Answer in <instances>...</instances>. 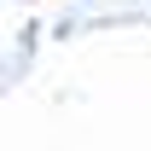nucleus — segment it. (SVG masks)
<instances>
[]
</instances>
